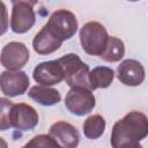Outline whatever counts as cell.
Wrapping results in <instances>:
<instances>
[{
	"mask_svg": "<svg viewBox=\"0 0 148 148\" xmlns=\"http://www.w3.org/2000/svg\"><path fill=\"white\" fill-rule=\"evenodd\" d=\"M114 77V72L105 66H98L92 68L89 74V81L92 90L98 88H108Z\"/></svg>",
	"mask_w": 148,
	"mask_h": 148,
	"instance_id": "cell-15",
	"label": "cell"
},
{
	"mask_svg": "<svg viewBox=\"0 0 148 148\" xmlns=\"http://www.w3.org/2000/svg\"><path fill=\"white\" fill-rule=\"evenodd\" d=\"M148 135V117L132 111L118 120L111 132L112 148H135Z\"/></svg>",
	"mask_w": 148,
	"mask_h": 148,
	"instance_id": "cell-1",
	"label": "cell"
},
{
	"mask_svg": "<svg viewBox=\"0 0 148 148\" xmlns=\"http://www.w3.org/2000/svg\"><path fill=\"white\" fill-rule=\"evenodd\" d=\"M125 54V45L121 39L111 36L109 38L108 45L101 58L108 62H116L119 61Z\"/></svg>",
	"mask_w": 148,
	"mask_h": 148,
	"instance_id": "cell-17",
	"label": "cell"
},
{
	"mask_svg": "<svg viewBox=\"0 0 148 148\" xmlns=\"http://www.w3.org/2000/svg\"><path fill=\"white\" fill-rule=\"evenodd\" d=\"M135 148H143V147H142L141 145H139V146H138V147H135Z\"/></svg>",
	"mask_w": 148,
	"mask_h": 148,
	"instance_id": "cell-19",
	"label": "cell"
},
{
	"mask_svg": "<svg viewBox=\"0 0 148 148\" xmlns=\"http://www.w3.org/2000/svg\"><path fill=\"white\" fill-rule=\"evenodd\" d=\"M65 72V81L71 88H87L92 90L89 81V67L75 53H68L58 59ZM94 91V90H92Z\"/></svg>",
	"mask_w": 148,
	"mask_h": 148,
	"instance_id": "cell-4",
	"label": "cell"
},
{
	"mask_svg": "<svg viewBox=\"0 0 148 148\" xmlns=\"http://www.w3.org/2000/svg\"><path fill=\"white\" fill-rule=\"evenodd\" d=\"M29 77L23 71H5L1 73V92L8 97L23 95L29 87Z\"/></svg>",
	"mask_w": 148,
	"mask_h": 148,
	"instance_id": "cell-9",
	"label": "cell"
},
{
	"mask_svg": "<svg viewBox=\"0 0 148 148\" xmlns=\"http://www.w3.org/2000/svg\"><path fill=\"white\" fill-rule=\"evenodd\" d=\"M96 99L92 90L87 88H71L65 97V105L75 116H84L92 111Z\"/></svg>",
	"mask_w": 148,
	"mask_h": 148,
	"instance_id": "cell-7",
	"label": "cell"
},
{
	"mask_svg": "<svg viewBox=\"0 0 148 148\" xmlns=\"http://www.w3.org/2000/svg\"><path fill=\"white\" fill-rule=\"evenodd\" d=\"M49 135H51L62 148H77L80 142V133L79 131L66 121H57L54 123L49 131Z\"/></svg>",
	"mask_w": 148,
	"mask_h": 148,
	"instance_id": "cell-12",
	"label": "cell"
},
{
	"mask_svg": "<svg viewBox=\"0 0 148 148\" xmlns=\"http://www.w3.org/2000/svg\"><path fill=\"white\" fill-rule=\"evenodd\" d=\"M24 148H62V147L51 135L39 134L34 136L27 145H24Z\"/></svg>",
	"mask_w": 148,
	"mask_h": 148,
	"instance_id": "cell-18",
	"label": "cell"
},
{
	"mask_svg": "<svg viewBox=\"0 0 148 148\" xmlns=\"http://www.w3.org/2000/svg\"><path fill=\"white\" fill-rule=\"evenodd\" d=\"M29 50L23 43L10 42L1 50V65L8 71H20L29 60Z\"/></svg>",
	"mask_w": 148,
	"mask_h": 148,
	"instance_id": "cell-8",
	"label": "cell"
},
{
	"mask_svg": "<svg viewBox=\"0 0 148 148\" xmlns=\"http://www.w3.org/2000/svg\"><path fill=\"white\" fill-rule=\"evenodd\" d=\"M0 128L6 131L10 127L18 131H31L38 124V113L29 104H14L6 98H0Z\"/></svg>",
	"mask_w": 148,
	"mask_h": 148,
	"instance_id": "cell-2",
	"label": "cell"
},
{
	"mask_svg": "<svg viewBox=\"0 0 148 148\" xmlns=\"http://www.w3.org/2000/svg\"><path fill=\"white\" fill-rule=\"evenodd\" d=\"M46 27L51 34L60 42L72 38L77 30L75 15L67 9H58L50 16Z\"/></svg>",
	"mask_w": 148,
	"mask_h": 148,
	"instance_id": "cell-5",
	"label": "cell"
},
{
	"mask_svg": "<svg viewBox=\"0 0 148 148\" xmlns=\"http://www.w3.org/2000/svg\"><path fill=\"white\" fill-rule=\"evenodd\" d=\"M110 36L103 24L96 21L87 22L80 30V42L83 51L90 56H102Z\"/></svg>",
	"mask_w": 148,
	"mask_h": 148,
	"instance_id": "cell-3",
	"label": "cell"
},
{
	"mask_svg": "<svg viewBox=\"0 0 148 148\" xmlns=\"http://www.w3.org/2000/svg\"><path fill=\"white\" fill-rule=\"evenodd\" d=\"M61 44H62V42L57 39L51 34V31L49 30L46 24L39 30L38 34H36V36L32 40L34 50L38 54H51V53L56 52L57 50H59Z\"/></svg>",
	"mask_w": 148,
	"mask_h": 148,
	"instance_id": "cell-13",
	"label": "cell"
},
{
	"mask_svg": "<svg viewBox=\"0 0 148 148\" xmlns=\"http://www.w3.org/2000/svg\"><path fill=\"white\" fill-rule=\"evenodd\" d=\"M34 1H13L10 29L15 34L28 32L36 22Z\"/></svg>",
	"mask_w": 148,
	"mask_h": 148,
	"instance_id": "cell-6",
	"label": "cell"
},
{
	"mask_svg": "<svg viewBox=\"0 0 148 148\" xmlns=\"http://www.w3.org/2000/svg\"><path fill=\"white\" fill-rule=\"evenodd\" d=\"M34 80L42 86L58 84L65 80V72L60 62L57 60H50L38 64L32 73Z\"/></svg>",
	"mask_w": 148,
	"mask_h": 148,
	"instance_id": "cell-10",
	"label": "cell"
},
{
	"mask_svg": "<svg viewBox=\"0 0 148 148\" xmlns=\"http://www.w3.org/2000/svg\"><path fill=\"white\" fill-rule=\"evenodd\" d=\"M28 95L31 99H34L35 102L44 106L54 105L59 103L61 99V95L58 90L46 87V86H42V84L31 87Z\"/></svg>",
	"mask_w": 148,
	"mask_h": 148,
	"instance_id": "cell-14",
	"label": "cell"
},
{
	"mask_svg": "<svg viewBox=\"0 0 148 148\" xmlns=\"http://www.w3.org/2000/svg\"><path fill=\"white\" fill-rule=\"evenodd\" d=\"M105 120L101 114H92L84 120L83 133L90 140H96L104 133Z\"/></svg>",
	"mask_w": 148,
	"mask_h": 148,
	"instance_id": "cell-16",
	"label": "cell"
},
{
	"mask_svg": "<svg viewBox=\"0 0 148 148\" xmlns=\"http://www.w3.org/2000/svg\"><path fill=\"white\" fill-rule=\"evenodd\" d=\"M22 148H24V146H23V147H22Z\"/></svg>",
	"mask_w": 148,
	"mask_h": 148,
	"instance_id": "cell-20",
	"label": "cell"
},
{
	"mask_svg": "<svg viewBox=\"0 0 148 148\" xmlns=\"http://www.w3.org/2000/svg\"><path fill=\"white\" fill-rule=\"evenodd\" d=\"M117 76L123 84L136 87L140 86L145 80V68L138 60L126 59L118 66Z\"/></svg>",
	"mask_w": 148,
	"mask_h": 148,
	"instance_id": "cell-11",
	"label": "cell"
}]
</instances>
